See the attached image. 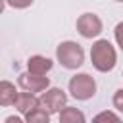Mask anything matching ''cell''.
I'll list each match as a JSON object with an SVG mask.
<instances>
[{
	"label": "cell",
	"mask_w": 123,
	"mask_h": 123,
	"mask_svg": "<svg viewBox=\"0 0 123 123\" xmlns=\"http://www.w3.org/2000/svg\"><path fill=\"white\" fill-rule=\"evenodd\" d=\"M90 63L100 73H110L117 63L115 46L108 38H98L90 46Z\"/></svg>",
	"instance_id": "cell-1"
},
{
	"label": "cell",
	"mask_w": 123,
	"mask_h": 123,
	"mask_svg": "<svg viewBox=\"0 0 123 123\" xmlns=\"http://www.w3.org/2000/svg\"><path fill=\"white\" fill-rule=\"evenodd\" d=\"M56 60L62 67H65L69 71H75L85 63V50L75 40H63L56 48Z\"/></svg>",
	"instance_id": "cell-2"
},
{
	"label": "cell",
	"mask_w": 123,
	"mask_h": 123,
	"mask_svg": "<svg viewBox=\"0 0 123 123\" xmlns=\"http://www.w3.org/2000/svg\"><path fill=\"white\" fill-rule=\"evenodd\" d=\"M96 81L90 73H75L69 83H67V90L69 96L79 100V102H86L96 94Z\"/></svg>",
	"instance_id": "cell-3"
},
{
	"label": "cell",
	"mask_w": 123,
	"mask_h": 123,
	"mask_svg": "<svg viewBox=\"0 0 123 123\" xmlns=\"http://www.w3.org/2000/svg\"><path fill=\"white\" fill-rule=\"evenodd\" d=\"M38 106L42 110H46L50 115H54L63 106H67V94H65V90H62L58 86H48L46 90H42L38 94Z\"/></svg>",
	"instance_id": "cell-4"
},
{
	"label": "cell",
	"mask_w": 123,
	"mask_h": 123,
	"mask_svg": "<svg viewBox=\"0 0 123 123\" xmlns=\"http://www.w3.org/2000/svg\"><path fill=\"white\" fill-rule=\"evenodd\" d=\"M77 33L83 38H96L100 37V33L104 31V23L100 19V15H96L94 12H85L77 17Z\"/></svg>",
	"instance_id": "cell-5"
},
{
	"label": "cell",
	"mask_w": 123,
	"mask_h": 123,
	"mask_svg": "<svg viewBox=\"0 0 123 123\" xmlns=\"http://www.w3.org/2000/svg\"><path fill=\"white\" fill-rule=\"evenodd\" d=\"M17 85H19L21 90L37 94V92H42L50 86V79L46 75H37V73H31V71H23L17 77Z\"/></svg>",
	"instance_id": "cell-6"
},
{
	"label": "cell",
	"mask_w": 123,
	"mask_h": 123,
	"mask_svg": "<svg viewBox=\"0 0 123 123\" xmlns=\"http://www.w3.org/2000/svg\"><path fill=\"white\" fill-rule=\"evenodd\" d=\"M37 106H38V96H37V94L27 92V90L17 92V98H15V102H13V108L21 113V117H25V115H27L29 111H33Z\"/></svg>",
	"instance_id": "cell-7"
},
{
	"label": "cell",
	"mask_w": 123,
	"mask_h": 123,
	"mask_svg": "<svg viewBox=\"0 0 123 123\" xmlns=\"http://www.w3.org/2000/svg\"><path fill=\"white\" fill-rule=\"evenodd\" d=\"M52 67H54V62L46 56H40V54H35L27 60V71L37 73V75H46Z\"/></svg>",
	"instance_id": "cell-8"
},
{
	"label": "cell",
	"mask_w": 123,
	"mask_h": 123,
	"mask_svg": "<svg viewBox=\"0 0 123 123\" xmlns=\"http://www.w3.org/2000/svg\"><path fill=\"white\" fill-rule=\"evenodd\" d=\"M17 98V88L13 83L10 81H0V108H8L13 106Z\"/></svg>",
	"instance_id": "cell-9"
},
{
	"label": "cell",
	"mask_w": 123,
	"mask_h": 123,
	"mask_svg": "<svg viewBox=\"0 0 123 123\" xmlns=\"http://www.w3.org/2000/svg\"><path fill=\"white\" fill-rule=\"evenodd\" d=\"M58 119L62 123H85L86 121V115L77 110V108H71V106H63L60 111H58Z\"/></svg>",
	"instance_id": "cell-10"
},
{
	"label": "cell",
	"mask_w": 123,
	"mask_h": 123,
	"mask_svg": "<svg viewBox=\"0 0 123 123\" xmlns=\"http://www.w3.org/2000/svg\"><path fill=\"white\" fill-rule=\"evenodd\" d=\"M25 123H48L50 121V113L46 110H42L40 106H37L33 111H29L25 117Z\"/></svg>",
	"instance_id": "cell-11"
},
{
	"label": "cell",
	"mask_w": 123,
	"mask_h": 123,
	"mask_svg": "<svg viewBox=\"0 0 123 123\" xmlns=\"http://www.w3.org/2000/svg\"><path fill=\"white\" fill-rule=\"evenodd\" d=\"M92 119L94 121H121V115L119 113H113V111H100Z\"/></svg>",
	"instance_id": "cell-12"
},
{
	"label": "cell",
	"mask_w": 123,
	"mask_h": 123,
	"mask_svg": "<svg viewBox=\"0 0 123 123\" xmlns=\"http://www.w3.org/2000/svg\"><path fill=\"white\" fill-rule=\"evenodd\" d=\"M111 104H113V108H115L119 113H123V88H117V90L113 92Z\"/></svg>",
	"instance_id": "cell-13"
},
{
	"label": "cell",
	"mask_w": 123,
	"mask_h": 123,
	"mask_svg": "<svg viewBox=\"0 0 123 123\" xmlns=\"http://www.w3.org/2000/svg\"><path fill=\"white\" fill-rule=\"evenodd\" d=\"M35 0H6V6L13 8V10H25L33 4Z\"/></svg>",
	"instance_id": "cell-14"
},
{
	"label": "cell",
	"mask_w": 123,
	"mask_h": 123,
	"mask_svg": "<svg viewBox=\"0 0 123 123\" xmlns=\"http://www.w3.org/2000/svg\"><path fill=\"white\" fill-rule=\"evenodd\" d=\"M113 38H115L119 50L123 52V21H119V23L115 25V29H113Z\"/></svg>",
	"instance_id": "cell-15"
},
{
	"label": "cell",
	"mask_w": 123,
	"mask_h": 123,
	"mask_svg": "<svg viewBox=\"0 0 123 123\" xmlns=\"http://www.w3.org/2000/svg\"><path fill=\"white\" fill-rule=\"evenodd\" d=\"M21 121H25V119L19 115H8L6 117V123H21Z\"/></svg>",
	"instance_id": "cell-16"
},
{
	"label": "cell",
	"mask_w": 123,
	"mask_h": 123,
	"mask_svg": "<svg viewBox=\"0 0 123 123\" xmlns=\"http://www.w3.org/2000/svg\"><path fill=\"white\" fill-rule=\"evenodd\" d=\"M4 8H6V0H0V15H2V12H4Z\"/></svg>",
	"instance_id": "cell-17"
},
{
	"label": "cell",
	"mask_w": 123,
	"mask_h": 123,
	"mask_svg": "<svg viewBox=\"0 0 123 123\" xmlns=\"http://www.w3.org/2000/svg\"><path fill=\"white\" fill-rule=\"evenodd\" d=\"M115 2H121V4H123V0H115Z\"/></svg>",
	"instance_id": "cell-18"
}]
</instances>
